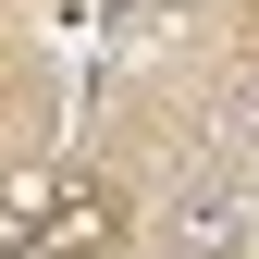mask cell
<instances>
[{
    "instance_id": "obj_1",
    "label": "cell",
    "mask_w": 259,
    "mask_h": 259,
    "mask_svg": "<svg viewBox=\"0 0 259 259\" xmlns=\"http://www.w3.org/2000/svg\"><path fill=\"white\" fill-rule=\"evenodd\" d=\"M148 259H259V173L247 160H210L185 173L148 222Z\"/></svg>"
},
{
    "instance_id": "obj_2",
    "label": "cell",
    "mask_w": 259,
    "mask_h": 259,
    "mask_svg": "<svg viewBox=\"0 0 259 259\" xmlns=\"http://www.w3.org/2000/svg\"><path fill=\"white\" fill-rule=\"evenodd\" d=\"M37 247H62V259L111 247V198H99V185H62V198H50V235H37Z\"/></svg>"
},
{
    "instance_id": "obj_3",
    "label": "cell",
    "mask_w": 259,
    "mask_h": 259,
    "mask_svg": "<svg viewBox=\"0 0 259 259\" xmlns=\"http://www.w3.org/2000/svg\"><path fill=\"white\" fill-rule=\"evenodd\" d=\"M37 235H50V198L0 173V259H13V247H37Z\"/></svg>"
},
{
    "instance_id": "obj_4",
    "label": "cell",
    "mask_w": 259,
    "mask_h": 259,
    "mask_svg": "<svg viewBox=\"0 0 259 259\" xmlns=\"http://www.w3.org/2000/svg\"><path fill=\"white\" fill-rule=\"evenodd\" d=\"M222 136H235V148L259 160V87H235V99H222Z\"/></svg>"
}]
</instances>
